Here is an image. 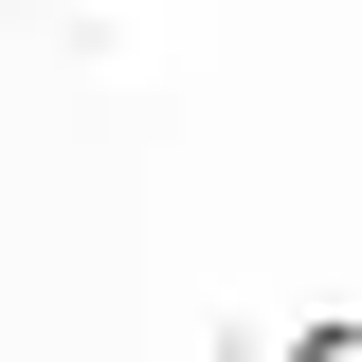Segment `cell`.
<instances>
[{
  "mask_svg": "<svg viewBox=\"0 0 362 362\" xmlns=\"http://www.w3.org/2000/svg\"><path fill=\"white\" fill-rule=\"evenodd\" d=\"M37 362H90V344H37Z\"/></svg>",
  "mask_w": 362,
  "mask_h": 362,
  "instance_id": "1",
  "label": "cell"
}]
</instances>
